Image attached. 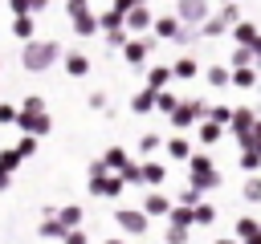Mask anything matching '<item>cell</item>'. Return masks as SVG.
<instances>
[{
  "mask_svg": "<svg viewBox=\"0 0 261 244\" xmlns=\"http://www.w3.org/2000/svg\"><path fill=\"white\" fill-rule=\"evenodd\" d=\"M61 57H65V45H61V41H53V37H49V41H45V37H37L33 45H24L20 65H24L29 73H45V69H49V65H57Z\"/></svg>",
  "mask_w": 261,
  "mask_h": 244,
  "instance_id": "1",
  "label": "cell"
},
{
  "mask_svg": "<svg viewBox=\"0 0 261 244\" xmlns=\"http://www.w3.org/2000/svg\"><path fill=\"white\" fill-rule=\"evenodd\" d=\"M188 187H196L200 195H208V191H216L220 187V171H216V163H212V155L208 150H196L192 155V163H188Z\"/></svg>",
  "mask_w": 261,
  "mask_h": 244,
  "instance_id": "2",
  "label": "cell"
},
{
  "mask_svg": "<svg viewBox=\"0 0 261 244\" xmlns=\"http://www.w3.org/2000/svg\"><path fill=\"white\" fill-rule=\"evenodd\" d=\"M65 16H69V28H73L82 41L94 37V33H102V28H98V12H94L86 0H69V4H65Z\"/></svg>",
  "mask_w": 261,
  "mask_h": 244,
  "instance_id": "3",
  "label": "cell"
},
{
  "mask_svg": "<svg viewBox=\"0 0 261 244\" xmlns=\"http://www.w3.org/2000/svg\"><path fill=\"white\" fill-rule=\"evenodd\" d=\"M204 118H208V102H204V98H184L179 110H175L167 122H171L175 130H188V126H200Z\"/></svg>",
  "mask_w": 261,
  "mask_h": 244,
  "instance_id": "4",
  "label": "cell"
},
{
  "mask_svg": "<svg viewBox=\"0 0 261 244\" xmlns=\"http://www.w3.org/2000/svg\"><path fill=\"white\" fill-rule=\"evenodd\" d=\"M175 20L184 28H204L212 20V4H204V0H179L175 4Z\"/></svg>",
  "mask_w": 261,
  "mask_h": 244,
  "instance_id": "5",
  "label": "cell"
},
{
  "mask_svg": "<svg viewBox=\"0 0 261 244\" xmlns=\"http://www.w3.org/2000/svg\"><path fill=\"white\" fill-rule=\"evenodd\" d=\"M155 45H159V41H155L151 33H147V37H135V41H130V45L122 49V61H126L130 69H139V73H147V57L155 53Z\"/></svg>",
  "mask_w": 261,
  "mask_h": 244,
  "instance_id": "6",
  "label": "cell"
},
{
  "mask_svg": "<svg viewBox=\"0 0 261 244\" xmlns=\"http://www.w3.org/2000/svg\"><path fill=\"white\" fill-rule=\"evenodd\" d=\"M114 224L122 236H147L151 232V220L143 216V207H118L114 211Z\"/></svg>",
  "mask_w": 261,
  "mask_h": 244,
  "instance_id": "7",
  "label": "cell"
},
{
  "mask_svg": "<svg viewBox=\"0 0 261 244\" xmlns=\"http://www.w3.org/2000/svg\"><path fill=\"white\" fill-rule=\"evenodd\" d=\"M155 20H159V16H155L151 4H135V8L126 12V33H130V37H147V28H155Z\"/></svg>",
  "mask_w": 261,
  "mask_h": 244,
  "instance_id": "8",
  "label": "cell"
},
{
  "mask_svg": "<svg viewBox=\"0 0 261 244\" xmlns=\"http://www.w3.org/2000/svg\"><path fill=\"white\" fill-rule=\"evenodd\" d=\"M135 4L130 0H118V4H110V8H102L98 12V28L102 33H114V28H126V12H130Z\"/></svg>",
  "mask_w": 261,
  "mask_h": 244,
  "instance_id": "9",
  "label": "cell"
},
{
  "mask_svg": "<svg viewBox=\"0 0 261 244\" xmlns=\"http://www.w3.org/2000/svg\"><path fill=\"white\" fill-rule=\"evenodd\" d=\"M257 122H261V118H257V110H249V106H241V110H237V114H232V122H228V134H232V138H237V142H241V146H245V142H249V134H253V126H257Z\"/></svg>",
  "mask_w": 261,
  "mask_h": 244,
  "instance_id": "10",
  "label": "cell"
},
{
  "mask_svg": "<svg viewBox=\"0 0 261 244\" xmlns=\"http://www.w3.org/2000/svg\"><path fill=\"white\" fill-rule=\"evenodd\" d=\"M122 191H126L122 175H98V179H90V195L94 199H118Z\"/></svg>",
  "mask_w": 261,
  "mask_h": 244,
  "instance_id": "11",
  "label": "cell"
},
{
  "mask_svg": "<svg viewBox=\"0 0 261 244\" xmlns=\"http://www.w3.org/2000/svg\"><path fill=\"white\" fill-rule=\"evenodd\" d=\"M171 207H175V199L171 195H163V191H143V216L147 220H155V216H171Z\"/></svg>",
  "mask_w": 261,
  "mask_h": 244,
  "instance_id": "12",
  "label": "cell"
},
{
  "mask_svg": "<svg viewBox=\"0 0 261 244\" xmlns=\"http://www.w3.org/2000/svg\"><path fill=\"white\" fill-rule=\"evenodd\" d=\"M16 126H20L29 138H45V134L53 130V118H49V114H20Z\"/></svg>",
  "mask_w": 261,
  "mask_h": 244,
  "instance_id": "13",
  "label": "cell"
},
{
  "mask_svg": "<svg viewBox=\"0 0 261 244\" xmlns=\"http://www.w3.org/2000/svg\"><path fill=\"white\" fill-rule=\"evenodd\" d=\"M41 216H45V220L37 224V236H41V240H65V236H69V232H65V224L57 220V207H45Z\"/></svg>",
  "mask_w": 261,
  "mask_h": 244,
  "instance_id": "14",
  "label": "cell"
},
{
  "mask_svg": "<svg viewBox=\"0 0 261 244\" xmlns=\"http://www.w3.org/2000/svg\"><path fill=\"white\" fill-rule=\"evenodd\" d=\"M102 163H106V171H110V175H126V171L135 167V159H130L122 146H110V150H102Z\"/></svg>",
  "mask_w": 261,
  "mask_h": 244,
  "instance_id": "15",
  "label": "cell"
},
{
  "mask_svg": "<svg viewBox=\"0 0 261 244\" xmlns=\"http://www.w3.org/2000/svg\"><path fill=\"white\" fill-rule=\"evenodd\" d=\"M171 77H175V81H192V77H200V61H196L192 53H179V57L171 61Z\"/></svg>",
  "mask_w": 261,
  "mask_h": 244,
  "instance_id": "16",
  "label": "cell"
},
{
  "mask_svg": "<svg viewBox=\"0 0 261 244\" xmlns=\"http://www.w3.org/2000/svg\"><path fill=\"white\" fill-rule=\"evenodd\" d=\"M163 150H167V159H171V163H192V155H196V146H192L184 134L167 138V142H163Z\"/></svg>",
  "mask_w": 261,
  "mask_h": 244,
  "instance_id": "17",
  "label": "cell"
},
{
  "mask_svg": "<svg viewBox=\"0 0 261 244\" xmlns=\"http://www.w3.org/2000/svg\"><path fill=\"white\" fill-rule=\"evenodd\" d=\"M179 33H184V24L175 20V12L159 16V20H155V28H151V37H155V41H175Z\"/></svg>",
  "mask_w": 261,
  "mask_h": 244,
  "instance_id": "18",
  "label": "cell"
},
{
  "mask_svg": "<svg viewBox=\"0 0 261 244\" xmlns=\"http://www.w3.org/2000/svg\"><path fill=\"white\" fill-rule=\"evenodd\" d=\"M257 37H261L257 20H241V24L232 28V41H237V49H253V45H257Z\"/></svg>",
  "mask_w": 261,
  "mask_h": 244,
  "instance_id": "19",
  "label": "cell"
},
{
  "mask_svg": "<svg viewBox=\"0 0 261 244\" xmlns=\"http://www.w3.org/2000/svg\"><path fill=\"white\" fill-rule=\"evenodd\" d=\"M167 85H171V65H147V89L163 94Z\"/></svg>",
  "mask_w": 261,
  "mask_h": 244,
  "instance_id": "20",
  "label": "cell"
},
{
  "mask_svg": "<svg viewBox=\"0 0 261 244\" xmlns=\"http://www.w3.org/2000/svg\"><path fill=\"white\" fill-rule=\"evenodd\" d=\"M167 179V163H159V159H147L143 163V183H147V191H159V183Z\"/></svg>",
  "mask_w": 261,
  "mask_h": 244,
  "instance_id": "21",
  "label": "cell"
},
{
  "mask_svg": "<svg viewBox=\"0 0 261 244\" xmlns=\"http://www.w3.org/2000/svg\"><path fill=\"white\" fill-rule=\"evenodd\" d=\"M237 240H241V244H261V220L241 216V220H237Z\"/></svg>",
  "mask_w": 261,
  "mask_h": 244,
  "instance_id": "22",
  "label": "cell"
},
{
  "mask_svg": "<svg viewBox=\"0 0 261 244\" xmlns=\"http://www.w3.org/2000/svg\"><path fill=\"white\" fill-rule=\"evenodd\" d=\"M8 28H12V37H16V41H24V45H33V41H37V20H33V16H12V24H8Z\"/></svg>",
  "mask_w": 261,
  "mask_h": 244,
  "instance_id": "23",
  "label": "cell"
},
{
  "mask_svg": "<svg viewBox=\"0 0 261 244\" xmlns=\"http://www.w3.org/2000/svg\"><path fill=\"white\" fill-rule=\"evenodd\" d=\"M204 81H208L212 89H232V69H228V65H208V69H204Z\"/></svg>",
  "mask_w": 261,
  "mask_h": 244,
  "instance_id": "24",
  "label": "cell"
},
{
  "mask_svg": "<svg viewBox=\"0 0 261 244\" xmlns=\"http://www.w3.org/2000/svg\"><path fill=\"white\" fill-rule=\"evenodd\" d=\"M163 142H167V138H159L155 130H143V134H139V142H135V150H139V159L147 163L155 150H163Z\"/></svg>",
  "mask_w": 261,
  "mask_h": 244,
  "instance_id": "25",
  "label": "cell"
},
{
  "mask_svg": "<svg viewBox=\"0 0 261 244\" xmlns=\"http://www.w3.org/2000/svg\"><path fill=\"white\" fill-rule=\"evenodd\" d=\"M61 65H65V73H69L73 81L90 73V57H86V53H65V57H61Z\"/></svg>",
  "mask_w": 261,
  "mask_h": 244,
  "instance_id": "26",
  "label": "cell"
},
{
  "mask_svg": "<svg viewBox=\"0 0 261 244\" xmlns=\"http://www.w3.org/2000/svg\"><path fill=\"white\" fill-rule=\"evenodd\" d=\"M220 138H224V126H216V122H208V118L196 126V142H200V146H216Z\"/></svg>",
  "mask_w": 261,
  "mask_h": 244,
  "instance_id": "27",
  "label": "cell"
},
{
  "mask_svg": "<svg viewBox=\"0 0 261 244\" xmlns=\"http://www.w3.org/2000/svg\"><path fill=\"white\" fill-rule=\"evenodd\" d=\"M82 216H86V211H82V203H65V207L57 211V220L65 224V232H82Z\"/></svg>",
  "mask_w": 261,
  "mask_h": 244,
  "instance_id": "28",
  "label": "cell"
},
{
  "mask_svg": "<svg viewBox=\"0 0 261 244\" xmlns=\"http://www.w3.org/2000/svg\"><path fill=\"white\" fill-rule=\"evenodd\" d=\"M261 85V73L249 65V69H232V89H257Z\"/></svg>",
  "mask_w": 261,
  "mask_h": 244,
  "instance_id": "29",
  "label": "cell"
},
{
  "mask_svg": "<svg viewBox=\"0 0 261 244\" xmlns=\"http://www.w3.org/2000/svg\"><path fill=\"white\" fill-rule=\"evenodd\" d=\"M151 110H155V94H151L147 85L135 89V94H130V114H151Z\"/></svg>",
  "mask_w": 261,
  "mask_h": 244,
  "instance_id": "30",
  "label": "cell"
},
{
  "mask_svg": "<svg viewBox=\"0 0 261 244\" xmlns=\"http://www.w3.org/2000/svg\"><path fill=\"white\" fill-rule=\"evenodd\" d=\"M167 224L171 228H196V207H171V216H167Z\"/></svg>",
  "mask_w": 261,
  "mask_h": 244,
  "instance_id": "31",
  "label": "cell"
},
{
  "mask_svg": "<svg viewBox=\"0 0 261 244\" xmlns=\"http://www.w3.org/2000/svg\"><path fill=\"white\" fill-rule=\"evenodd\" d=\"M212 16H216V20H224V24H228V28H237V24H241V16H245V12H241V4H220V8H216V12H212Z\"/></svg>",
  "mask_w": 261,
  "mask_h": 244,
  "instance_id": "32",
  "label": "cell"
},
{
  "mask_svg": "<svg viewBox=\"0 0 261 244\" xmlns=\"http://www.w3.org/2000/svg\"><path fill=\"white\" fill-rule=\"evenodd\" d=\"M232 106H224V102H216V106H208V122H216V126H224L228 130V122H232Z\"/></svg>",
  "mask_w": 261,
  "mask_h": 244,
  "instance_id": "33",
  "label": "cell"
},
{
  "mask_svg": "<svg viewBox=\"0 0 261 244\" xmlns=\"http://www.w3.org/2000/svg\"><path fill=\"white\" fill-rule=\"evenodd\" d=\"M216 216H220V211H216V203H212V199H204V203L196 207V228H212V224H216Z\"/></svg>",
  "mask_w": 261,
  "mask_h": 244,
  "instance_id": "34",
  "label": "cell"
},
{
  "mask_svg": "<svg viewBox=\"0 0 261 244\" xmlns=\"http://www.w3.org/2000/svg\"><path fill=\"white\" fill-rule=\"evenodd\" d=\"M155 110H159V114H167V118H171V114H175V110H179V98H175V94H171V89H163V94H155Z\"/></svg>",
  "mask_w": 261,
  "mask_h": 244,
  "instance_id": "35",
  "label": "cell"
},
{
  "mask_svg": "<svg viewBox=\"0 0 261 244\" xmlns=\"http://www.w3.org/2000/svg\"><path fill=\"white\" fill-rule=\"evenodd\" d=\"M237 163H241V171H245L249 179H253V175H261V155H257V150H241V159H237Z\"/></svg>",
  "mask_w": 261,
  "mask_h": 244,
  "instance_id": "36",
  "label": "cell"
},
{
  "mask_svg": "<svg viewBox=\"0 0 261 244\" xmlns=\"http://www.w3.org/2000/svg\"><path fill=\"white\" fill-rule=\"evenodd\" d=\"M20 114H49V102H45L41 94H29V98L20 102Z\"/></svg>",
  "mask_w": 261,
  "mask_h": 244,
  "instance_id": "37",
  "label": "cell"
},
{
  "mask_svg": "<svg viewBox=\"0 0 261 244\" xmlns=\"http://www.w3.org/2000/svg\"><path fill=\"white\" fill-rule=\"evenodd\" d=\"M241 199H245V203H261V175L245 179V187H241Z\"/></svg>",
  "mask_w": 261,
  "mask_h": 244,
  "instance_id": "38",
  "label": "cell"
},
{
  "mask_svg": "<svg viewBox=\"0 0 261 244\" xmlns=\"http://www.w3.org/2000/svg\"><path fill=\"white\" fill-rule=\"evenodd\" d=\"M135 37L126 33V28H114V33H106V45H110V57H114V49H126Z\"/></svg>",
  "mask_w": 261,
  "mask_h": 244,
  "instance_id": "39",
  "label": "cell"
},
{
  "mask_svg": "<svg viewBox=\"0 0 261 244\" xmlns=\"http://www.w3.org/2000/svg\"><path fill=\"white\" fill-rule=\"evenodd\" d=\"M20 163H24V159L16 155V146H4V150H0V171H8V175H12Z\"/></svg>",
  "mask_w": 261,
  "mask_h": 244,
  "instance_id": "40",
  "label": "cell"
},
{
  "mask_svg": "<svg viewBox=\"0 0 261 244\" xmlns=\"http://www.w3.org/2000/svg\"><path fill=\"white\" fill-rule=\"evenodd\" d=\"M224 33H232V28H228L224 20H216V16H212V20L200 28V37H208V41H216V37H224Z\"/></svg>",
  "mask_w": 261,
  "mask_h": 244,
  "instance_id": "41",
  "label": "cell"
},
{
  "mask_svg": "<svg viewBox=\"0 0 261 244\" xmlns=\"http://www.w3.org/2000/svg\"><path fill=\"white\" fill-rule=\"evenodd\" d=\"M249 65H253V53L249 49H232L228 53V69H249Z\"/></svg>",
  "mask_w": 261,
  "mask_h": 244,
  "instance_id": "42",
  "label": "cell"
},
{
  "mask_svg": "<svg viewBox=\"0 0 261 244\" xmlns=\"http://www.w3.org/2000/svg\"><path fill=\"white\" fill-rule=\"evenodd\" d=\"M16 118H20V106L0 102V126H16Z\"/></svg>",
  "mask_w": 261,
  "mask_h": 244,
  "instance_id": "43",
  "label": "cell"
},
{
  "mask_svg": "<svg viewBox=\"0 0 261 244\" xmlns=\"http://www.w3.org/2000/svg\"><path fill=\"white\" fill-rule=\"evenodd\" d=\"M188 236H192V228H171V224H167V232H163L167 244H188Z\"/></svg>",
  "mask_w": 261,
  "mask_h": 244,
  "instance_id": "44",
  "label": "cell"
},
{
  "mask_svg": "<svg viewBox=\"0 0 261 244\" xmlns=\"http://www.w3.org/2000/svg\"><path fill=\"white\" fill-rule=\"evenodd\" d=\"M122 183H126V187L135 183V187H143V191H147V183H143V163H135V167H130V171L122 175Z\"/></svg>",
  "mask_w": 261,
  "mask_h": 244,
  "instance_id": "45",
  "label": "cell"
},
{
  "mask_svg": "<svg viewBox=\"0 0 261 244\" xmlns=\"http://www.w3.org/2000/svg\"><path fill=\"white\" fill-rule=\"evenodd\" d=\"M16 155H20V159H33V155H37V138H29V134H24V138L16 142Z\"/></svg>",
  "mask_w": 261,
  "mask_h": 244,
  "instance_id": "46",
  "label": "cell"
},
{
  "mask_svg": "<svg viewBox=\"0 0 261 244\" xmlns=\"http://www.w3.org/2000/svg\"><path fill=\"white\" fill-rule=\"evenodd\" d=\"M90 110H110V98H106V89H94V94H90Z\"/></svg>",
  "mask_w": 261,
  "mask_h": 244,
  "instance_id": "47",
  "label": "cell"
},
{
  "mask_svg": "<svg viewBox=\"0 0 261 244\" xmlns=\"http://www.w3.org/2000/svg\"><path fill=\"white\" fill-rule=\"evenodd\" d=\"M241 150H257V155H261V122L253 126V134H249V142H245Z\"/></svg>",
  "mask_w": 261,
  "mask_h": 244,
  "instance_id": "48",
  "label": "cell"
},
{
  "mask_svg": "<svg viewBox=\"0 0 261 244\" xmlns=\"http://www.w3.org/2000/svg\"><path fill=\"white\" fill-rule=\"evenodd\" d=\"M61 244H90V236H86V228H82V232H69Z\"/></svg>",
  "mask_w": 261,
  "mask_h": 244,
  "instance_id": "49",
  "label": "cell"
},
{
  "mask_svg": "<svg viewBox=\"0 0 261 244\" xmlns=\"http://www.w3.org/2000/svg\"><path fill=\"white\" fill-rule=\"evenodd\" d=\"M8 187H12V175H8V171H0V191H8Z\"/></svg>",
  "mask_w": 261,
  "mask_h": 244,
  "instance_id": "50",
  "label": "cell"
},
{
  "mask_svg": "<svg viewBox=\"0 0 261 244\" xmlns=\"http://www.w3.org/2000/svg\"><path fill=\"white\" fill-rule=\"evenodd\" d=\"M102 244H126V240H122V236H106Z\"/></svg>",
  "mask_w": 261,
  "mask_h": 244,
  "instance_id": "51",
  "label": "cell"
},
{
  "mask_svg": "<svg viewBox=\"0 0 261 244\" xmlns=\"http://www.w3.org/2000/svg\"><path fill=\"white\" fill-rule=\"evenodd\" d=\"M212 244H237V240H212Z\"/></svg>",
  "mask_w": 261,
  "mask_h": 244,
  "instance_id": "52",
  "label": "cell"
},
{
  "mask_svg": "<svg viewBox=\"0 0 261 244\" xmlns=\"http://www.w3.org/2000/svg\"><path fill=\"white\" fill-rule=\"evenodd\" d=\"M0 69H4V65H0Z\"/></svg>",
  "mask_w": 261,
  "mask_h": 244,
  "instance_id": "53",
  "label": "cell"
}]
</instances>
